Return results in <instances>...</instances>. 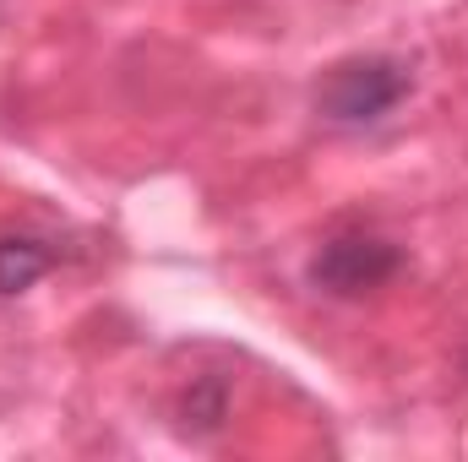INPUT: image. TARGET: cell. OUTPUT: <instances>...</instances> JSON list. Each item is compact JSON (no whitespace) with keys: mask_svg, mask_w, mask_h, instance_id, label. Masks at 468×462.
Listing matches in <instances>:
<instances>
[{"mask_svg":"<svg viewBox=\"0 0 468 462\" xmlns=\"http://www.w3.org/2000/svg\"><path fill=\"white\" fill-rule=\"evenodd\" d=\"M392 272H398V250L387 239H376V234H338L311 261V283L327 289V294H338V299L381 289Z\"/></svg>","mask_w":468,"mask_h":462,"instance_id":"cell-2","label":"cell"},{"mask_svg":"<svg viewBox=\"0 0 468 462\" xmlns=\"http://www.w3.org/2000/svg\"><path fill=\"white\" fill-rule=\"evenodd\" d=\"M49 272V250L33 234H5L0 239V294H22Z\"/></svg>","mask_w":468,"mask_h":462,"instance_id":"cell-3","label":"cell"},{"mask_svg":"<svg viewBox=\"0 0 468 462\" xmlns=\"http://www.w3.org/2000/svg\"><path fill=\"white\" fill-rule=\"evenodd\" d=\"M403 93H409V71L387 55H365V60L333 66L316 104H322V115L344 120V125H365V120H381L387 110H398Z\"/></svg>","mask_w":468,"mask_h":462,"instance_id":"cell-1","label":"cell"}]
</instances>
